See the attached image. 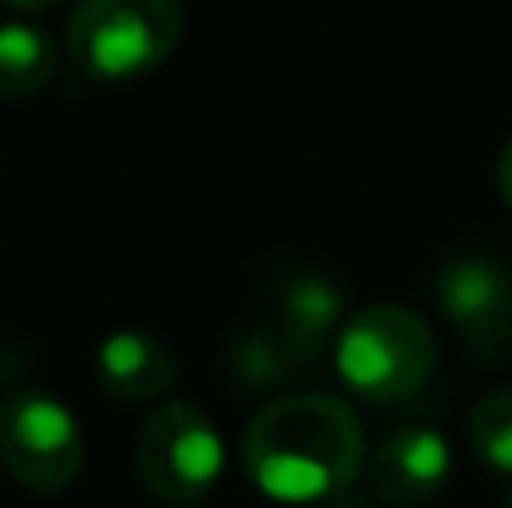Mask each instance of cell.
<instances>
[{
  "instance_id": "1",
  "label": "cell",
  "mask_w": 512,
  "mask_h": 508,
  "mask_svg": "<svg viewBox=\"0 0 512 508\" xmlns=\"http://www.w3.org/2000/svg\"><path fill=\"white\" fill-rule=\"evenodd\" d=\"M252 486L279 504H324L355 486L364 468L360 419L337 396L270 401L243 432Z\"/></svg>"
},
{
  "instance_id": "2",
  "label": "cell",
  "mask_w": 512,
  "mask_h": 508,
  "mask_svg": "<svg viewBox=\"0 0 512 508\" xmlns=\"http://www.w3.org/2000/svg\"><path fill=\"white\" fill-rule=\"evenodd\" d=\"M185 32L176 0H81L68 54L90 81H135L171 59Z\"/></svg>"
},
{
  "instance_id": "3",
  "label": "cell",
  "mask_w": 512,
  "mask_h": 508,
  "mask_svg": "<svg viewBox=\"0 0 512 508\" xmlns=\"http://www.w3.org/2000/svg\"><path fill=\"white\" fill-rule=\"evenodd\" d=\"M333 365L342 383L364 401H409L432 378L436 338L409 306H369L337 329Z\"/></svg>"
},
{
  "instance_id": "4",
  "label": "cell",
  "mask_w": 512,
  "mask_h": 508,
  "mask_svg": "<svg viewBox=\"0 0 512 508\" xmlns=\"http://www.w3.org/2000/svg\"><path fill=\"white\" fill-rule=\"evenodd\" d=\"M135 468L162 504H198L225 473V446L212 419L189 401H167L144 419Z\"/></svg>"
},
{
  "instance_id": "5",
  "label": "cell",
  "mask_w": 512,
  "mask_h": 508,
  "mask_svg": "<svg viewBox=\"0 0 512 508\" xmlns=\"http://www.w3.org/2000/svg\"><path fill=\"white\" fill-rule=\"evenodd\" d=\"M0 455L18 486L36 495H59L77 482L86 441L81 423L45 392H18L0 410Z\"/></svg>"
},
{
  "instance_id": "6",
  "label": "cell",
  "mask_w": 512,
  "mask_h": 508,
  "mask_svg": "<svg viewBox=\"0 0 512 508\" xmlns=\"http://www.w3.org/2000/svg\"><path fill=\"white\" fill-rule=\"evenodd\" d=\"M436 302L463 347L499 360L512 347V270L486 252H459L436 270Z\"/></svg>"
},
{
  "instance_id": "7",
  "label": "cell",
  "mask_w": 512,
  "mask_h": 508,
  "mask_svg": "<svg viewBox=\"0 0 512 508\" xmlns=\"http://www.w3.org/2000/svg\"><path fill=\"white\" fill-rule=\"evenodd\" d=\"M450 446L432 428H405L391 432L378 450L369 455V491L382 504L396 508H423L450 482Z\"/></svg>"
},
{
  "instance_id": "8",
  "label": "cell",
  "mask_w": 512,
  "mask_h": 508,
  "mask_svg": "<svg viewBox=\"0 0 512 508\" xmlns=\"http://www.w3.org/2000/svg\"><path fill=\"white\" fill-rule=\"evenodd\" d=\"M95 374L113 401L122 405H144V401H162L176 383V360L149 333H113L104 338L95 356Z\"/></svg>"
},
{
  "instance_id": "9",
  "label": "cell",
  "mask_w": 512,
  "mask_h": 508,
  "mask_svg": "<svg viewBox=\"0 0 512 508\" xmlns=\"http://www.w3.org/2000/svg\"><path fill=\"white\" fill-rule=\"evenodd\" d=\"M337 324H342V293L324 275L301 270L279 288V342L288 347L297 369H315L328 338H337Z\"/></svg>"
},
{
  "instance_id": "10",
  "label": "cell",
  "mask_w": 512,
  "mask_h": 508,
  "mask_svg": "<svg viewBox=\"0 0 512 508\" xmlns=\"http://www.w3.org/2000/svg\"><path fill=\"white\" fill-rule=\"evenodd\" d=\"M59 68L50 32L32 23H0V99H32Z\"/></svg>"
},
{
  "instance_id": "11",
  "label": "cell",
  "mask_w": 512,
  "mask_h": 508,
  "mask_svg": "<svg viewBox=\"0 0 512 508\" xmlns=\"http://www.w3.org/2000/svg\"><path fill=\"white\" fill-rule=\"evenodd\" d=\"M468 437H472V450L481 455V464L512 477V387L490 392L486 401L472 410Z\"/></svg>"
},
{
  "instance_id": "12",
  "label": "cell",
  "mask_w": 512,
  "mask_h": 508,
  "mask_svg": "<svg viewBox=\"0 0 512 508\" xmlns=\"http://www.w3.org/2000/svg\"><path fill=\"white\" fill-rule=\"evenodd\" d=\"M234 374L243 378L248 387H270V383H283V378L292 374V356L288 347H283L279 338H270V333H248V338L234 342Z\"/></svg>"
},
{
  "instance_id": "13",
  "label": "cell",
  "mask_w": 512,
  "mask_h": 508,
  "mask_svg": "<svg viewBox=\"0 0 512 508\" xmlns=\"http://www.w3.org/2000/svg\"><path fill=\"white\" fill-rule=\"evenodd\" d=\"M495 185H499V198L512 207V140L504 144V153H499V167H495Z\"/></svg>"
},
{
  "instance_id": "14",
  "label": "cell",
  "mask_w": 512,
  "mask_h": 508,
  "mask_svg": "<svg viewBox=\"0 0 512 508\" xmlns=\"http://www.w3.org/2000/svg\"><path fill=\"white\" fill-rule=\"evenodd\" d=\"M328 508H382V500H378V495H360V491H351V486H346L342 495H333V500H328Z\"/></svg>"
},
{
  "instance_id": "15",
  "label": "cell",
  "mask_w": 512,
  "mask_h": 508,
  "mask_svg": "<svg viewBox=\"0 0 512 508\" xmlns=\"http://www.w3.org/2000/svg\"><path fill=\"white\" fill-rule=\"evenodd\" d=\"M9 9H18V14H45V9L63 5V0H5Z\"/></svg>"
},
{
  "instance_id": "16",
  "label": "cell",
  "mask_w": 512,
  "mask_h": 508,
  "mask_svg": "<svg viewBox=\"0 0 512 508\" xmlns=\"http://www.w3.org/2000/svg\"><path fill=\"white\" fill-rule=\"evenodd\" d=\"M508 508H512V500H508Z\"/></svg>"
}]
</instances>
